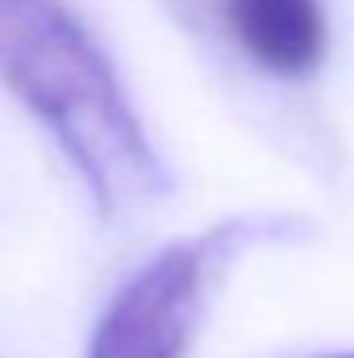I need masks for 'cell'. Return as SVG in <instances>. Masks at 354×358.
I'll return each mask as SVG.
<instances>
[{"label": "cell", "mask_w": 354, "mask_h": 358, "mask_svg": "<svg viewBox=\"0 0 354 358\" xmlns=\"http://www.w3.org/2000/svg\"><path fill=\"white\" fill-rule=\"evenodd\" d=\"M0 84L55 138L104 217L159 200L163 163L113 59L67 0H0Z\"/></svg>", "instance_id": "6da1fadb"}, {"label": "cell", "mask_w": 354, "mask_h": 358, "mask_svg": "<svg viewBox=\"0 0 354 358\" xmlns=\"http://www.w3.org/2000/svg\"><path fill=\"white\" fill-rule=\"evenodd\" d=\"M250 229V221H238L163 246L108 300L92 329L88 358H183L204 317L213 271Z\"/></svg>", "instance_id": "7a4b0ae2"}, {"label": "cell", "mask_w": 354, "mask_h": 358, "mask_svg": "<svg viewBox=\"0 0 354 358\" xmlns=\"http://www.w3.org/2000/svg\"><path fill=\"white\" fill-rule=\"evenodd\" d=\"M242 55L275 80H304L325 63L330 17L321 0H221Z\"/></svg>", "instance_id": "3957f363"}, {"label": "cell", "mask_w": 354, "mask_h": 358, "mask_svg": "<svg viewBox=\"0 0 354 358\" xmlns=\"http://www.w3.org/2000/svg\"><path fill=\"white\" fill-rule=\"evenodd\" d=\"M313 358H354V350H334V355H313Z\"/></svg>", "instance_id": "277c9868"}]
</instances>
